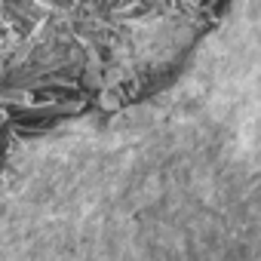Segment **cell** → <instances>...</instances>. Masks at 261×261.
I'll use <instances>...</instances> for the list:
<instances>
[{
    "label": "cell",
    "instance_id": "cell-1",
    "mask_svg": "<svg viewBox=\"0 0 261 261\" xmlns=\"http://www.w3.org/2000/svg\"><path fill=\"white\" fill-rule=\"evenodd\" d=\"M98 108H101V111H117V108H120V95H117V92H111V89H108V92H101Z\"/></svg>",
    "mask_w": 261,
    "mask_h": 261
},
{
    "label": "cell",
    "instance_id": "cell-2",
    "mask_svg": "<svg viewBox=\"0 0 261 261\" xmlns=\"http://www.w3.org/2000/svg\"><path fill=\"white\" fill-rule=\"evenodd\" d=\"M83 83H86L89 89H98V86H101V71H98V65H89V68H86Z\"/></svg>",
    "mask_w": 261,
    "mask_h": 261
},
{
    "label": "cell",
    "instance_id": "cell-3",
    "mask_svg": "<svg viewBox=\"0 0 261 261\" xmlns=\"http://www.w3.org/2000/svg\"><path fill=\"white\" fill-rule=\"evenodd\" d=\"M105 74H108V77H105V80H101V83H117V80H120V74H123V71H120V68H108V71H105Z\"/></svg>",
    "mask_w": 261,
    "mask_h": 261
}]
</instances>
